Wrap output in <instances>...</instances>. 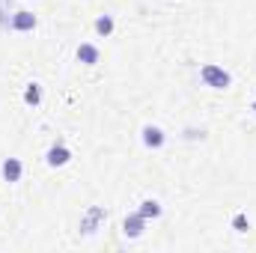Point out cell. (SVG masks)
Instances as JSON below:
<instances>
[{"label":"cell","instance_id":"7","mask_svg":"<svg viewBox=\"0 0 256 253\" xmlns=\"http://www.w3.org/2000/svg\"><path fill=\"white\" fill-rule=\"evenodd\" d=\"M164 140H167V134H164L158 126H146L143 128V143H146L149 149H161Z\"/></svg>","mask_w":256,"mask_h":253},{"label":"cell","instance_id":"5","mask_svg":"<svg viewBox=\"0 0 256 253\" xmlns=\"http://www.w3.org/2000/svg\"><path fill=\"white\" fill-rule=\"evenodd\" d=\"M143 226H146V218H143L140 212L128 214L126 220H122V232H126L128 238H140V236H143Z\"/></svg>","mask_w":256,"mask_h":253},{"label":"cell","instance_id":"9","mask_svg":"<svg viewBox=\"0 0 256 253\" xmlns=\"http://www.w3.org/2000/svg\"><path fill=\"white\" fill-rule=\"evenodd\" d=\"M137 212H140L146 220H149V218H161V202H158V200H143Z\"/></svg>","mask_w":256,"mask_h":253},{"label":"cell","instance_id":"12","mask_svg":"<svg viewBox=\"0 0 256 253\" xmlns=\"http://www.w3.org/2000/svg\"><path fill=\"white\" fill-rule=\"evenodd\" d=\"M232 230H236V232H248V230H250V220H248L244 212H238V214L232 218Z\"/></svg>","mask_w":256,"mask_h":253},{"label":"cell","instance_id":"8","mask_svg":"<svg viewBox=\"0 0 256 253\" xmlns=\"http://www.w3.org/2000/svg\"><path fill=\"white\" fill-rule=\"evenodd\" d=\"M0 173H3V179H6V182H18V179H21V173H24V164H21L18 158H6V161H3V167H0Z\"/></svg>","mask_w":256,"mask_h":253},{"label":"cell","instance_id":"11","mask_svg":"<svg viewBox=\"0 0 256 253\" xmlns=\"http://www.w3.org/2000/svg\"><path fill=\"white\" fill-rule=\"evenodd\" d=\"M24 102H27V104H33V108H36V104H39V102H42V86H39V84H30V86H27V90H24Z\"/></svg>","mask_w":256,"mask_h":253},{"label":"cell","instance_id":"13","mask_svg":"<svg viewBox=\"0 0 256 253\" xmlns=\"http://www.w3.org/2000/svg\"><path fill=\"white\" fill-rule=\"evenodd\" d=\"M254 110H256V102H254Z\"/></svg>","mask_w":256,"mask_h":253},{"label":"cell","instance_id":"2","mask_svg":"<svg viewBox=\"0 0 256 253\" xmlns=\"http://www.w3.org/2000/svg\"><path fill=\"white\" fill-rule=\"evenodd\" d=\"M104 218H108V212H104L102 206H92V208H90V212H86V214L80 218V230H84L86 236H92V232L98 230V224H102Z\"/></svg>","mask_w":256,"mask_h":253},{"label":"cell","instance_id":"4","mask_svg":"<svg viewBox=\"0 0 256 253\" xmlns=\"http://www.w3.org/2000/svg\"><path fill=\"white\" fill-rule=\"evenodd\" d=\"M9 27L15 33H30V30H36V15L33 12H15L9 18Z\"/></svg>","mask_w":256,"mask_h":253},{"label":"cell","instance_id":"1","mask_svg":"<svg viewBox=\"0 0 256 253\" xmlns=\"http://www.w3.org/2000/svg\"><path fill=\"white\" fill-rule=\"evenodd\" d=\"M200 78H202V84L212 86V90H230V86H232V74H230L226 68L214 66V63L202 66V68H200Z\"/></svg>","mask_w":256,"mask_h":253},{"label":"cell","instance_id":"10","mask_svg":"<svg viewBox=\"0 0 256 253\" xmlns=\"http://www.w3.org/2000/svg\"><path fill=\"white\" fill-rule=\"evenodd\" d=\"M114 27H116V24H114L110 15H98V18H96V33H98V36H110Z\"/></svg>","mask_w":256,"mask_h":253},{"label":"cell","instance_id":"6","mask_svg":"<svg viewBox=\"0 0 256 253\" xmlns=\"http://www.w3.org/2000/svg\"><path fill=\"white\" fill-rule=\"evenodd\" d=\"M78 60L84 66H96L102 60V51H98L92 42H84V45H78Z\"/></svg>","mask_w":256,"mask_h":253},{"label":"cell","instance_id":"3","mask_svg":"<svg viewBox=\"0 0 256 253\" xmlns=\"http://www.w3.org/2000/svg\"><path fill=\"white\" fill-rule=\"evenodd\" d=\"M45 161H48V167H66V164L72 161V152H68V146H66V143H54V146L48 149Z\"/></svg>","mask_w":256,"mask_h":253}]
</instances>
